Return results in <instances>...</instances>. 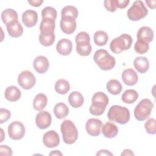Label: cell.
Segmentation results:
<instances>
[{"instance_id":"5","label":"cell","mask_w":156,"mask_h":156,"mask_svg":"<svg viewBox=\"0 0 156 156\" xmlns=\"http://www.w3.org/2000/svg\"><path fill=\"white\" fill-rule=\"evenodd\" d=\"M132 41V38L129 34H123L112 40L110 44V49L113 53L119 54L130 49Z\"/></svg>"},{"instance_id":"26","label":"cell","mask_w":156,"mask_h":156,"mask_svg":"<svg viewBox=\"0 0 156 156\" xmlns=\"http://www.w3.org/2000/svg\"><path fill=\"white\" fill-rule=\"evenodd\" d=\"M53 110L55 117L59 119L65 118L68 115L69 113L68 106L63 102H58L56 104Z\"/></svg>"},{"instance_id":"15","label":"cell","mask_w":156,"mask_h":156,"mask_svg":"<svg viewBox=\"0 0 156 156\" xmlns=\"http://www.w3.org/2000/svg\"><path fill=\"white\" fill-rule=\"evenodd\" d=\"M33 66L38 73L43 74L48 71L49 66V62L45 56L39 55L34 59Z\"/></svg>"},{"instance_id":"18","label":"cell","mask_w":156,"mask_h":156,"mask_svg":"<svg viewBox=\"0 0 156 156\" xmlns=\"http://www.w3.org/2000/svg\"><path fill=\"white\" fill-rule=\"evenodd\" d=\"M6 28L9 35L13 38L20 37L23 34V27L18 21L6 25Z\"/></svg>"},{"instance_id":"43","label":"cell","mask_w":156,"mask_h":156,"mask_svg":"<svg viewBox=\"0 0 156 156\" xmlns=\"http://www.w3.org/2000/svg\"><path fill=\"white\" fill-rule=\"evenodd\" d=\"M43 2V0H33V1H28V3L30 4V5L33 7H39Z\"/></svg>"},{"instance_id":"10","label":"cell","mask_w":156,"mask_h":156,"mask_svg":"<svg viewBox=\"0 0 156 156\" xmlns=\"http://www.w3.org/2000/svg\"><path fill=\"white\" fill-rule=\"evenodd\" d=\"M103 124L102 121L97 118H90L86 122L85 129L87 133L93 136H99Z\"/></svg>"},{"instance_id":"12","label":"cell","mask_w":156,"mask_h":156,"mask_svg":"<svg viewBox=\"0 0 156 156\" xmlns=\"http://www.w3.org/2000/svg\"><path fill=\"white\" fill-rule=\"evenodd\" d=\"M43 142L47 147L53 148L57 147L60 143L59 135L55 130H49L44 134Z\"/></svg>"},{"instance_id":"1","label":"cell","mask_w":156,"mask_h":156,"mask_svg":"<svg viewBox=\"0 0 156 156\" xmlns=\"http://www.w3.org/2000/svg\"><path fill=\"white\" fill-rule=\"evenodd\" d=\"M93 60L99 68L104 71L110 70L115 66L116 61L113 56L105 49L97 50L93 55Z\"/></svg>"},{"instance_id":"25","label":"cell","mask_w":156,"mask_h":156,"mask_svg":"<svg viewBox=\"0 0 156 156\" xmlns=\"http://www.w3.org/2000/svg\"><path fill=\"white\" fill-rule=\"evenodd\" d=\"M48 98L43 93L37 94L33 100V107L37 111H42L46 106Z\"/></svg>"},{"instance_id":"41","label":"cell","mask_w":156,"mask_h":156,"mask_svg":"<svg viewBox=\"0 0 156 156\" xmlns=\"http://www.w3.org/2000/svg\"><path fill=\"white\" fill-rule=\"evenodd\" d=\"M0 155H8L11 156L12 155V149L7 145L0 146Z\"/></svg>"},{"instance_id":"40","label":"cell","mask_w":156,"mask_h":156,"mask_svg":"<svg viewBox=\"0 0 156 156\" xmlns=\"http://www.w3.org/2000/svg\"><path fill=\"white\" fill-rule=\"evenodd\" d=\"M104 4L105 9L110 12H114L116 10V7L115 4V0H105L104 2Z\"/></svg>"},{"instance_id":"29","label":"cell","mask_w":156,"mask_h":156,"mask_svg":"<svg viewBox=\"0 0 156 156\" xmlns=\"http://www.w3.org/2000/svg\"><path fill=\"white\" fill-rule=\"evenodd\" d=\"M76 51L81 56H88L90 54L92 47L90 41H82L76 43Z\"/></svg>"},{"instance_id":"31","label":"cell","mask_w":156,"mask_h":156,"mask_svg":"<svg viewBox=\"0 0 156 156\" xmlns=\"http://www.w3.org/2000/svg\"><path fill=\"white\" fill-rule=\"evenodd\" d=\"M138 98V93L135 90L128 89L126 90L121 96L123 102L126 104H133Z\"/></svg>"},{"instance_id":"30","label":"cell","mask_w":156,"mask_h":156,"mask_svg":"<svg viewBox=\"0 0 156 156\" xmlns=\"http://www.w3.org/2000/svg\"><path fill=\"white\" fill-rule=\"evenodd\" d=\"M54 88L57 93L60 94H65L69 91L70 85L68 81L66 80L60 79L56 81Z\"/></svg>"},{"instance_id":"16","label":"cell","mask_w":156,"mask_h":156,"mask_svg":"<svg viewBox=\"0 0 156 156\" xmlns=\"http://www.w3.org/2000/svg\"><path fill=\"white\" fill-rule=\"evenodd\" d=\"M73 49V43L71 40L67 38L60 40L56 45L57 52L62 55H68L71 54Z\"/></svg>"},{"instance_id":"14","label":"cell","mask_w":156,"mask_h":156,"mask_svg":"<svg viewBox=\"0 0 156 156\" xmlns=\"http://www.w3.org/2000/svg\"><path fill=\"white\" fill-rule=\"evenodd\" d=\"M38 21V14L35 10L28 9L22 14V22L27 27H32Z\"/></svg>"},{"instance_id":"11","label":"cell","mask_w":156,"mask_h":156,"mask_svg":"<svg viewBox=\"0 0 156 156\" xmlns=\"http://www.w3.org/2000/svg\"><path fill=\"white\" fill-rule=\"evenodd\" d=\"M52 122L51 114L47 111H40L35 117V124L40 129H45L50 126Z\"/></svg>"},{"instance_id":"9","label":"cell","mask_w":156,"mask_h":156,"mask_svg":"<svg viewBox=\"0 0 156 156\" xmlns=\"http://www.w3.org/2000/svg\"><path fill=\"white\" fill-rule=\"evenodd\" d=\"M8 134L9 137L13 140H20L25 135V127L20 121H13L8 126Z\"/></svg>"},{"instance_id":"27","label":"cell","mask_w":156,"mask_h":156,"mask_svg":"<svg viewBox=\"0 0 156 156\" xmlns=\"http://www.w3.org/2000/svg\"><path fill=\"white\" fill-rule=\"evenodd\" d=\"M55 21L51 18H42L40 25V32H54Z\"/></svg>"},{"instance_id":"4","label":"cell","mask_w":156,"mask_h":156,"mask_svg":"<svg viewBox=\"0 0 156 156\" xmlns=\"http://www.w3.org/2000/svg\"><path fill=\"white\" fill-rule=\"evenodd\" d=\"M63 141L68 144H72L78 138V131L75 124L71 120H64L60 126Z\"/></svg>"},{"instance_id":"32","label":"cell","mask_w":156,"mask_h":156,"mask_svg":"<svg viewBox=\"0 0 156 156\" xmlns=\"http://www.w3.org/2000/svg\"><path fill=\"white\" fill-rule=\"evenodd\" d=\"M55 38L54 32H40L39 41L43 46H49L54 43Z\"/></svg>"},{"instance_id":"45","label":"cell","mask_w":156,"mask_h":156,"mask_svg":"<svg viewBox=\"0 0 156 156\" xmlns=\"http://www.w3.org/2000/svg\"><path fill=\"white\" fill-rule=\"evenodd\" d=\"M96 155H113V154L106 149H101L97 152Z\"/></svg>"},{"instance_id":"36","label":"cell","mask_w":156,"mask_h":156,"mask_svg":"<svg viewBox=\"0 0 156 156\" xmlns=\"http://www.w3.org/2000/svg\"><path fill=\"white\" fill-rule=\"evenodd\" d=\"M57 13L56 10L52 7H46L41 11L42 18H51L55 20Z\"/></svg>"},{"instance_id":"23","label":"cell","mask_w":156,"mask_h":156,"mask_svg":"<svg viewBox=\"0 0 156 156\" xmlns=\"http://www.w3.org/2000/svg\"><path fill=\"white\" fill-rule=\"evenodd\" d=\"M18 16L17 12L12 9H7L2 12L1 20L5 25L18 21Z\"/></svg>"},{"instance_id":"38","label":"cell","mask_w":156,"mask_h":156,"mask_svg":"<svg viewBox=\"0 0 156 156\" xmlns=\"http://www.w3.org/2000/svg\"><path fill=\"white\" fill-rule=\"evenodd\" d=\"M75 40L76 43L82 41H90V37L87 32L82 31L77 34L75 38Z\"/></svg>"},{"instance_id":"44","label":"cell","mask_w":156,"mask_h":156,"mask_svg":"<svg viewBox=\"0 0 156 156\" xmlns=\"http://www.w3.org/2000/svg\"><path fill=\"white\" fill-rule=\"evenodd\" d=\"M145 2L146 3L147 5L151 9H154L155 8V4L156 1L155 0H146Z\"/></svg>"},{"instance_id":"46","label":"cell","mask_w":156,"mask_h":156,"mask_svg":"<svg viewBox=\"0 0 156 156\" xmlns=\"http://www.w3.org/2000/svg\"><path fill=\"white\" fill-rule=\"evenodd\" d=\"M121 155H134V154L130 149H124Z\"/></svg>"},{"instance_id":"37","label":"cell","mask_w":156,"mask_h":156,"mask_svg":"<svg viewBox=\"0 0 156 156\" xmlns=\"http://www.w3.org/2000/svg\"><path fill=\"white\" fill-rule=\"evenodd\" d=\"M144 128L147 133L155 135L156 133L155 129V120L154 118H149L144 124Z\"/></svg>"},{"instance_id":"35","label":"cell","mask_w":156,"mask_h":156,"mask_svg":"<svg viewBox=\"0 0 156 156\" xmlns=\"http://www.w3.org/2000/svg\"><path fill=\"white\" fill-rule=\"evenodd\" d=\"M149 48V44L147 42L141 40H137L134 44L135 51L140 54H144L146 53Z\"/></svg>"},{"instance_id":"47","label":"cell","mask_w":156,"mask_h":156,"mask_svg":"<svg viewBox=\"0 0 156 156\" xmlns=\"http://www.w3.org/2000/svg\"><path fill=\"white\" fill-rule=\"evenodd\" d=\"M62 153L58 151V150H55L49 153V155H62Z\"/></svg>"},{"instance_id":"34","label":"cell","mask_w":156,"mask_h":156,"mask_svg":"<svg viewBox=\"0 0 156 156\" xmlns=\"http://www.w3.org/2000/svg\"><path fill=\"white\" fill-rule=\"evenodd\" d=\"M79 15L78 10L77 8L73 5H66L62 9L61 16L62 17L68 16L71 17L75 20L77 18Z\"/></svg>"},{"instance_id":"24","label":"cell","mask_w":156,"mask_h":156,"mask_svg":"<svg viewBox=\"0 0 156 156\" xmlns=\"http://www.w3.org/2000/svg\"><path fill=\"white\" fill-rule=\"evenodd\" d=\"M68 102L73 108L80 107L84 102V98L79 91H73L69 95L68 98Z\"/></svg>"},{"instance_id":"21","label":"cell","mask_w":156,"mask_h":156,"mask_svg":"<svg viewBox=\"0 0 156 156\" xmlns=\"http://www.w3.org/2000/svg\"><path fill=\"white\" fill-rule=\"evenodd\" d=\"M133 66L138 72L143 74L148 71L149 62L146 57H137L133 61Z\"/></svg>"},{"instance_id":"3","label":"cell","mask_w":156,"mask_h":156,"mask_svg":"<svg viewBox=\"0 0 156 156\" xmlns=\"http://www.w3.org/2000/svg\"><path fill=\"white\" fill-rule=\"evenodd\" d=\"M107 117L111 121L120 124H125L130 120V112L125 107L114 105L109 108Z\"/></svg>"},{"instance_id":"2","label":"cell","mask_w":156,"mask_h":156,"mask_svg":"<svg viewBox=\"0 0 156 156\" xmlns=\"http://www.w3.org/2000/svg\"><path fill=\"white\" fill-rule=\"evenodd\" d=\"M91 105L90 107V112L94 116L102 115L108 104L109 99L108 96L103 92L95 93L91 99Z\"/></svg>"},{"instance_id":"8","label":"cell","mask_w":156,"mask_h":156,"mask_svg":"<svg viewBox=\"0 0 156 156\" xmlns=\"http://www.w3.org/2000/svg\"><path fill=\"white\" fill-rule=\"evenodd\" d=\"M18 83L23 89L29 90L35 85L36 79L31 71L25 70L21 72L18 75Z\"/></svg>"},{"instance_id":"28","label":"cell","mask_w":156,"mask_h":156,"mask_svg":"<svg viewBox=\"0 0 156 156\" xmlns=\"http://www.w3.org/2000/svg\"><path fill=\"white\" fill-rule=\"evenodd\" d=\"M106 88L110 93L113 95H117L121 92L122 86L119 80L116 79H111L107 83Z\"/></svg>"},{"instance_id":"42","label":"cell","mask_w":156,"mask_h":156,"mask_svg":"<svg viewBox=\"0 0 156 156\" xmlns=\"http://www.w3.org/2000/svg\"><path fill=\"white\" fill-rule=\"evenodd\" d=\"M130 1L129 0H115V6L118 9H124L129 4Z\"/></svg>"},{"instance_id":"13","label":"cell","mask_w":156,"mask_h":156,"mask_svg":"<svg viewBox=\"0 0 156 156\" xmlns=\"http://www.w3.org/2000/svg\"><path fill=\"white\" fill-rule=\"evenodd\" d=\"M62 31L66 34H71L76 30L77 23L75 19L71 17H62L60 22Z\"/></svg>"},{"instance_id":"17","label":"cell","mask_w":156,"mask_h":156,"mask_svg":"<svg viewBox=\"0 0 156 156\" xmlns=\"http://www.w3.org/2000/svg\"><path fill=\"white\" fill-rule=\"evenodd\" d=\"M121 76L123 82L128 86L135 85L138 80V76L137 73L132 68H127L124 69L122 73Z\"/></svg>"},{"instance_id":"19","label":"cell","mask_w":156,"mask_h":156,"mask_svg":"<svg viewBox=\"0 0 156 156\" xmlns=\"http://www.w3.org/2000/svg\"><path fill=\"white\" fill-rule=\"evenodd\" d=\"M154 38V32L152 29L147 26L140 27L137 32V40H141L147 42H151Z\"/></svg>"},{"instance_id":"20","label":"cell","mask_w":156,"mask_h":156,"mask_svg":"<svg viewBox=\"0 0 156 156\" xmlns=\"http://www.w3.org/2000/svg\"><path fill=\"white\" fill-rule=\"evenodd\" d=\"M4 96L5 99L9 101L15 102L20 99L21 93L18 87L12 85L6 88Z\"/></svg>"},{"instance_id":"39","label":"cell","mask_w":156,"mask_h":156,"mask_svg":"<svg viewBox=\"0 0 156 156\" xmlns=\"http://www.w3.org/2000/svg\"><path fill=\"white\" fill-rule=\"evenodd\" d=\"M11 116L10 112L6 109L1 108L0 109V123L2 124L7 122Z\"/></svg>"},{"instance_id":"22","label":"cell","mask_w":156,"mask_h":156,"mask_svg":"<svg viewBox=\"0 0 156 156\" xmlns=\"http://www.w3.org/2000/svg\"><path fill=\"white\" fill-rule=\"evenodd\" d=\"M102 133L105 137L112 138L118 135V128L113 122H107L102 127Z\"/></svg>"},{"instance_id":"7","label":"cell","mask_w":156,"mask_h":156,"mask_svg":"<svg viewBox=\"0 0 156 156\" xmlns=\"http://www.w3.org/2000/svg\"><path fill=\"white\" fill-rule=\"evenodd\" d=\"M148 13L143 2L141 1H135L127 11V17L131 21H139L144 18Z\"/></svg>"},{"instance_id":"6","label":"cell","mask_w":156,"mask_h":156,"mask_svg":"<svg viewBox=\"0 0 156 156\" xmlns=\"http://www.w3.org/2000/svg\"><path fill=\"white\" fill-rule=\"evenodd\" d=\"M154 107V104L149 99L141 100L134 109V116L136 119L143 121L147 119Z\"/></svg>"},{"instance_id":"33","label":"cell","mask_w":156,"mask_h":156,"mask_svg":"<svg viewBox=\"0 0 156 156\" xmlns=\"http://www.w3.org/2000/svg\"><path fill=\"white\" fill-rule=\"evenodd\" d=\"M93 40L96 45L102 46L107 44L108 40V37L105 32L102 30H98L94 34Z\"/></svg>"}]
</instances>
